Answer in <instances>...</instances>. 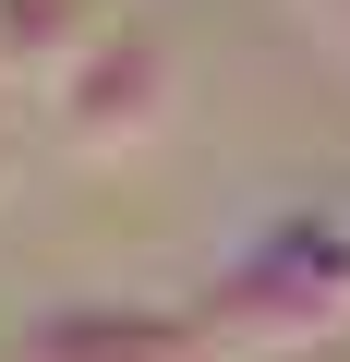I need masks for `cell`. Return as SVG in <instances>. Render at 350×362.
<instances>
[{
	"label": "cell",
	"mask_w": 350,
	"mask_h": 362,
	"mask_svg": "<svg viewBox=\"0 0 350 362\" xmlns=\"http://www.w3.org/2000/svg\"><path fill=\"white\" fill-rule=\"evenodd\" d=\"M85 13L73 0H0V49H49V37H73Z\"/></svg>",
	"instance_id": "cell-1"
}]
</instances>
